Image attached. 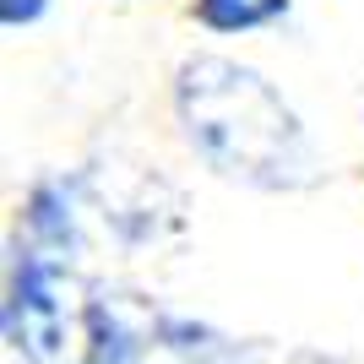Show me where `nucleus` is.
Instances as JSON below:
<instances>
[{
  "instance_id": "f257e3e1",
  "label": "nucleus",
  "mask_w": 364,
  "mask_h": 364,
  "mask_svg": "<svg viewBox=\"0 0 364 364\" xmlns=\"http://www.w3.org/2000/svg\"><path fill=\"white\" fill-rule=\"evenodd\" d=\"M168 104L191 158L218 180L245 191H310L321 180L310 125L261 65L196 49L174 65Z\"/></svg>"
},
{
  "instance_id": "f03ea898",
  "label": "nucleus",
  "mask_w": 364,
  "mask_h": 364,
  "mask_svg": "<svg viewBox=\"0 0 364 364\" xmlns=\"http://www.w3.org/2000/svg\"><path fill=\"white\" fill-rule=\"evenodd\" d=\"M120 304L76 272L71 256L16 240L6 261V337L28 364H109Z\"/></svg>"
},
{
  "instance_id": "7ed1b4c3",
  "label": "nucleus",
  "mask_w": 364,
  "mask_h": 364,
  "mask_svg": "<svg viewBox=\"0 0 364 364\" xmlns=\"http://www.w3.org/2000/svg\"><path fill=\"white\" fill-rule=\"evenodd\" d=\"M109 364H245L223 332L168 310H125L114 326V359Z\"/></svg>"
},
{
  "instance_id": "20e7f679",
  "label": "nucleus",
  "mask_w": 364,
  "mask_h": 364,
  "mask_svg": "<svg viewBox=\"0 0 364 364\" xmlns=\"http://www.w3.org/2000/svg\"><path fill=\"white\" fill-rule=\"evenodd\" d=\"M294 11V0H191V22L213 38H250L277 28Z\"/></svg>"
},
{
  "instance_id": "39448f33",
  "label": "nucleus",
  "mask_w": 364,
  "mask_h": 364,
  "mask_svg": "<svg viewBox=\"0 0 364 364\" xmlns=\"http://www.w3.org/2000/svg\"><path fill=\"white\" fill-rule=\"evenodd\" d=\"M55 11V0H0V28L6 33H28Z\"/></svg>"
}]
</instances>
